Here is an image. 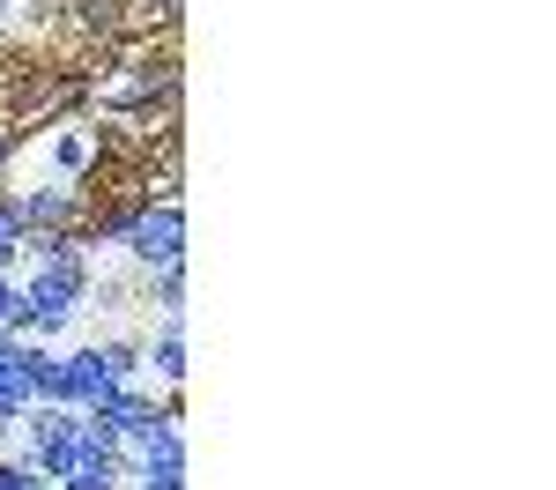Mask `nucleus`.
I'll list each match as a JSON object with an SVG mask.
<instances>
[{
	"label": "nucleus",
	"mask_w": 556,
	"mask_h": 490,
	"mask_svg": "<svg viewBox=\"0 0 556 490\" xmlns=\"http://www.w3.org/2000/svg\"><path fill=\"white\" fill-rule=\"evenodd\" d=\"M23 261H30V275H15V282H23L15 335L52 342V335H67V327H75V312L89 305V275H97V267H89V253L67 238V230H30Z\"/></svg>",
	"instance_id": "f257e3e1"
},
{
	"label": "nucleus",
	"mask_w": 556,
	"mask_h": 490,
	"mask_svg": "<svg viewBox=\"0 0 556 490\" xmlns=\"http://www.w3.org/2000/svg\"><path fill=\"white\" fill-rule=\"evenodd\" d=\"M112 253H127L141 275H156V267H178V261H186V209H178V201L127 209V216H119V238H112Z\"/></svg>",
	"instance_id": "f03ea898"
},
{
	"label": "nucleus",
	"mask_w": 556,
	"mask_h": 490,
	"mask_svg": "<svg viewBox=\"0 0 556 490\" xmlns=\"http://www.w3.org/2000/svg\"><path fill=\"white\" fill-rule=\"evenodd\" d=\"M15 431H23V461L38 468L45 483H60V476L83 461V409H45L38 401Z\"/></svg>",
	"instance_id": "7ed1b4c3"
},
{
	"label": "nucleus",
	"mask_w": 556,
	"mask_h": 490,
	"mask_svg": "<svg viewBox=\"0 0 556 490\" xmlns=\"http://www.w3.org/2000/svg\"><path fill=\"white\" fill-rule=\"evenodd\" d=\"M119 379H112V364L97 342L83 350H52V372H45V409H97V401L112 394Z\"/></svg>",
	"instance_id": "20e7f679"
},
{
	"label": "nucleus",
	"mask_w": 556,
	"mask_h": 490,
	"mask_svg": "<svg viewBox=\"0 0 556 490\" xmlns=\"http://www.w3.org/2000/svg\"><path fill=\"white\" fill-rule=\"evenodd\" d=\"M45 372H52V342H30V335L0 327V409L30 416L45 401Z\"/></svg>",
	"instance_id": "39448f33"
},
{
	"label": "nucleus",
	"mask_w": 556,
	"mask_h": 490,
	"mask_svg": "<svg viewBox=\"0 0 556 490\" xmlns=\"http://www.w3.org/2000/svg\"><path fill=\"white\" fill-rule=\"evenodd\" d=\"M15 216H23V230H67V223H75V193H67V186L15 193Z\"/></svg>",
	"instance_id": "423d86ee"
},
{
	"label": "nucleus",
	"mask_w": 556,
	"mask_h": 490,
	"mask_svg": "<svg viewBox=\"0 0 556 490\" xmlns=\"http://www.w3.org/2000/svg\"><path fill=\"white\" fill-rule=\"evenodd\" d=\"M149 364H156V379H164V387L186 379V327H178V319H164V335L149 342Z\"/></svg>",
	"instance_id": "0eeeda50"
},
{
	"label": "nucleus",
	"mask_w": 556,
	"mask_h": 490,
	"mask_svg": "<svg viewBox=\"0 0 556 490\" xmlns=\"http://www.w3.org/2000/svg\"><path fill=\"white\" fill-rule=\"evenodd\" d=\"M119 483H127V468H119V461H75L52 490H119Z\"/></svg>",
	"instance_id": "6e6552de"
},
{
	"label": "nucleus",
	"mask_w": 556,
	"mask_h": 490,
	"mask_svg": "<svg viewBox=\"0 0 556 490\" xmlns=\"http://www.w3.org/2000/svg\"><path fill=\"white\" fill-rule=\"evenodd\" d=\"M97 350H104V364H112V379H119V387H134V379H141V364H149V350L127 342V335H112V342H97Z\"/></svg>",
	"instance_id": "1a4fd4ad"
},
{
	"label": "nucleus",
	"mask_w": 556,
	"mask_h": 490,
	"mask_svg": "<svg viewBox=\"0 0 556 490\" xmlns=\"http://www.w3.org/2000/svg\"><path fill=\"white\" fill-rule=\"evenodd\" d=\"M23 246H30V230H23V216H15V201L0 193V275H15Z\"/></svg>",
	"instance_id": "9d476101"
},
{
	"label": "nucleus",
	"mask_w": 556,
	"mask_h": 490,
	"mask_svg": "<svg viewBox=\"0 0 556 490\" xmlns=\"http://www.w3.org/2000/svg\"><path fill=\"white\" fill-rule=\"evenodd\" d=\"M127 483L134 490H186V461H134Z\"/></svg>",
	"instance_id": "9b49d317"
},
{
	"label": "nucleus",
	"mask_w": 556,
	"mask_h": 490,
	"mask_svg": "<svg viewBox=\"0 0 556 490\" xmlns=\"http://www.w3.org/2000/svg\"><path fill=\"white\" fill-rule=\"evenodd\" d=\"M149 298L164 305V319H178V312H186V261H178V267H156V275H149Z\"/></svg>",
	"instance_id": "f8f14e48"
},
{
	"label": "nucleus",
	"mask_w": 556,
	"mask_h": 490,
	"mask_svg": "<svg viewBox=\"0 0 556 490\" xmlns=\"http://www.w3.org/2000/svg\"><path fill=\"white\" fill-rule=\"evenodd\" d=\"M52 164H60V178H75L89 164V141L83 134H60V141H52Z\"/></svg>",
	"instance_id": "ddd939ff"
},
{
	"label": "nucleus",
	"mask_w": 556,
	"mask_h": 490,
	"mask_svg": "<svg viewBox=\"0 0 556 490\" xmlns=\"http://www.w3.org/2000/svg\"><path fill=\"white\" fill-rule=\"evenodd\" d=\"M45 476L30 468V461H0V490H38Z\"/></svg>",
	"instance_id": "4468645a"
},
{
	"label": "nucleus",
	"mask_w": 556,
	"mask_h": 490,
	"mask_svg": "<svg viewBox=\"0 0 556 490\" xmlns=\"http://www.w3.org/2000/svg\"><path fill=\"white\" fill-rule=\"evenodd\" d=\"M15 312H23V282L0 275V327H15Z\"/></svg>",
	"instance_id": "2eb2a0df"
},
{
	"label": "nucleus",
	"mask_w": 556,
	"mask_h": 490,
	"mask_svg": "<svg viewBox=\"0 0 556 490\" xmlns=\"http://www.w3.org/2000/svg\"><path fill=\"white\" fill-rule=\"evenodd\" d=\"M38 490H52V483H38Z\"/></svg>",
	"instance_id": "dca6fc26"
},
{
	"label": "nucleus",
	"mask_w": 556,
	"mask_h": 490,
	"mask_svg": "<svg viewBox=\"0 0 556 490\" xmlns=\"http://www.w3.org/2000/svg\"><path fill=\"white\" fill-rule=\"evenodd\" d=\"M0 8H8V0H0Z\"/></svg>",
	"instance_id": "f3484780"
}]
</instances>
